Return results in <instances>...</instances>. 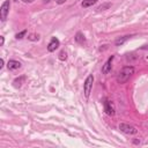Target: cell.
<instances>
[{
  "label": "cell",
  "mask_w": 148,
  "mask_h": 148,
  "mask_svg": "<svg viewBox=\"0 0 148 148\" xmlns=\"http://www.w3.org/2000/svg\"><path fill=\"white\" fill-rule=\"evenodd\" d=\"M28 38H29L30 40H38V38H39V37H38V35H35V34H32V35H30Z\"/></svg>",
  "instance_id": "2e32d148"
},
{
  "label": "cell",
  "mask_w": 148,
  "mask_h": 148,
  "mask_svg": "<svg viewBox=\"0 0 148 148\" xmlns=\"http://www.w3.org/2000/svg\"><path fill=\"white\" fill-rule=\"evenodd\" d=\"M112 60H113V56H111V57L105 61V64H104L103 67H102V73H103V74H108V73L111 71V64H112Z\"/></svg>",
  "instance_id": "52a82bcc"
},
{
  "label": "cell",
  "mask_w": 148,
  "mask_h": 148,
  "mask_svg": "<svg viewBox=\"0 0 148 148\" xmlns=\"http://www.w3.org/2000/svg\"><path fill=\"white\" fill-rule=\"evenodd\" d=\"M104 111L109 116H113L114 114L116 109H114V105H113V103L111 101H105L104 102Z\"/></svg>",
  "instance_id": "5b68a950"
},
{
  "label": "cell",
  "mask_w": 148,
  "mask_h": 148,
  "mask_svg": "<svg viewBox=\"0 0 148 148\" xmlns=\"http://www.w3.org/2000/svg\"><path fill=\"white\" fill-rule=\"evenodd\" d=\"M75 40H76V43H79V44H83V43L86 42V38H84V36H83L81 32H77L76 36H75Z\"/></svg>",
  "instance_id": "8fae6325"
},
{
  "label": "cell",
  "mask_w": 148,
  "mask_h": 148,
  "mask_svg": "<svg viewBox=\"0 0 148 148\" xmlns=\"http://www.w3.org/2000/svg\"><path fill=\"white\" fill-rule=\"evenodd\" d=\"M119 130H120L121 132L126 133V134H136V133H138V130H136L134 126H132V125H130V124H125V123L119 124Z\"/></svg>",
  "instance_id": "277c9868"
},
{
  "label": "cell",
  "mask_w": 148,
  "mask_h": 148,
  "mask_svg": "<svg viewBox=\"0 0 148 148\" xmlns=\"http://www.w3.org/2000/svg\"><path fill=\"white\" fill-rule=\"evenodd\" d=\"M111 6V3L110 2H106V3H103V5H101L99 7H98V10H105L106 8H109Z\"/></svg>",
  "instance_id": "5bb4252c"
},
{
  "label": "cell",
  "mask_w": 148,
  "mask_h": 148,
  "mask_svg": "<svg viewBox=\"0 0 148 148\" xmlns=\"http://www.w3.org/2000/svg\"><path fill=\"white\" fill-rule=\"evenodd\" d=\"M59 44H60L59 39H58L57 37H52L51 40H50V43H49V45H47V51H49V52L56 51V49H58Z\"/></svg>",
  "instance_id": "8992f818"
},
{
  "label": "cell",
  "mask_w": 148,
  "mask_h": 148,
  "mask_svg": "<svg viewBox=\"0 0 148 148\" xmlns=\"http://www.w3.org/2000/svg\"><path fill=\"white\" fill-rule=\"evenodd\" d=\"M25 80V77L24 76H21V77H18V79H15L14 80V87H16V88H20L21 86H22V82Z\"/></svg>",
  "instance_id": "7c38bea8"
},
{
  "label": "cell",
  "mask_w": 148,
  "mask_h": 148,
  "mask_svg": "<svg viewBox=\"0 0 148 148\" xmlns=\"http://www.w3.org/2000/svg\"><path fill=\"white\" fill-rule=\"evenodd\" d=\"M15 1H18V0H15Z\"/></svg>",
  "instance_id": "ffe728a7"
},
{
  "label": "cell",
  "mask_w": 148,
  "mask_h": 148,
  "mask_svg": "<svg viewBox=\"0 0 148 148\" xmlns=\"http://www.w3.org/2000/svg\"><path fill=\"white\" fill-rule=\"evenodd\" d=\"M7 67L9 71H15V69H18L21 67V62L17 61V60H9L7 62Z\"/></svg>",
  "instance_id": "ba28073f"
},
{
  "label": "cell",
  "mask_w": 148,
  "mask_h": 148,
  "mask_svg": "<svg viewBox=\"0 0 148 148\" xmlns=\"http://www.w3.org/2000/svg\"><path fill=\"white\" fill-rule=\"evenodd\" d=\"M92 82H94V76H92V75H88V77L86 79L84 84H83V90H84V96H86V97H89V95H90V90H91V87H92Z\"/></svg>",
  "instance_id": "3957f363"
},
{
  "label": "cell",
  "mask_w": 148,
  "mask_h": 148,
  "mask_svg": "<svg viewBox=\"0 0 148 148\" xmlns=\"http://www.w3.org/2000/svg\"><path fill=\"white\" fill-rule=\"evenodd\" d=\"M97 1H98V0H83L81 5H82L83 8H88V7H91L92 5H95Z\"/></svg>",
  "instance_id": "9c48e42d"
},
{
  "label": "cell",
  "mask_w": 148,
  "mask_h": 148,
  "mask_svg": "<svg viewBox=\"0 0 148 148\" xmlns=\"http://www.w3.org/2000/svg\"><path fill=\"white\" fill-rule=\"evenodd\" d=\"M131 36H123V37H119V38H117L116 39V42H114V44L117 45V46H119V45H123L128 38H130Z\"/></svg>",
  "instance_id": "30bf717a"
},
{
  "label": "cell",
  "mask_w": 148,
  "mask_h": 148,
  "mask_svg": "<svg viewBox=\"0 0 148 148\" xmlns=\"http://www.w3.org/2000/svg\"><path fill=\"white\" fill-rule=\"evenodd\" d=\"M3 67V59H1V65H0V68Z\"/></svg>",
  "instance_id": "d6986e66"
},
{
  "label": "cell",
  "mask_w": 148,
  "mask_h": 148,
  "mask_svg": "<svg viewBox=\"0 0 148 148\" xmlns=\"http://www.w3.org/2000/svg\"><path fill=\"white\" fill-rule=\"evenodd\" d=\"M58 58H59L60 60H62V61H64V60H66V59H67V53H66L65 51H60V53H59V57H58Z\"/></svg>",
  "instance_id": "4fadbf2b"
},
{
  "label": "cell",
  "mask_w": 148,
  "mask_h": 148,
  "mask_svg": "<svg viewBox=\"0 0 148 148\" xmlns=\"http://www.w3.org/2000/svg\"><path fill=\"white\" fill-rule=\"evenodd\" d=\"M133 74H134V67L133 66H125L119 71L118 75H117V81L119 83H125L128 81V79Z\"/></svg>",
  "instance_id": "6da1fadb"
},
{
  "label": "cell",
  "mask_w": 148,
  "mask_h": 148,
  "mask_svg": "<svg viewBox=\"0 0 148 148\" xmlns=\"http://www.w3.org/2000/svg\"><path fill=\"white\" fill-rule=\"evenodd\" d=\"M24 3H31V2H34L35 0H22Z\"/></svg>",
  "instance_id": "e0dca14e"
},
{
  "label": "cell",
  "mask_w": 148,
  "mask_h": 148,
  "mask_svg": "<svg viewBox=\"0 0 148 148\" xmlns=\"http://www.w3.org/2000/svg\"><path fill=\"white\" fill-rule=\"evenodd\" d=\"M25 34H27V30H23V31H21V32H18V34H16V39H21V38H23L24 36H25Z\"/></svg>",
  "instance_id": "9a60e30c"
},
{
  "label": "cell",
  "mask_w": 148,
  "mask_h": 148,
  "mask_svg": "<svg viewBox=\"0 0 148 148\" xmlns=\"http://www.w3.org/2000/svg\"><path fill=\"white\" fill-rule=\"evenodd\" d=\"M9 8H10V1L9 0L3 1V3L1 5V8H0V18H1V21H5L7 18V15L9 13Z\"/></svg>",
  "instance_id": "7a4b0ae2"
},
{
  "label": "cell",
  "mask_w": 148,
  "mask_h": 148,
  "mask_svg": "<svg viewBox=\"0 0 148 148\" xmlns=\"http://www.w3.org/2000/svg\"><path fill=\"white\" fill-rule=\"evenodd\" d=\"M3 42H5V39H3V37L1 36V37H0V45H3Z\"/></svg>",
  "instance_id": "ac0fdd59"
}]
</instances>
